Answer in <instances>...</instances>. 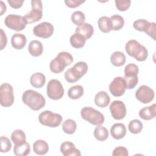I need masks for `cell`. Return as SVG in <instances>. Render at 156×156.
I'll return each instance as SVG.
<instances>
[{
  "instance_id": "cell-1",
  "label": "cell",
  "mask_w": 156,
  "mask_h": 156,
  "mask_svg": "<svg viewBox=\"0 0 156 156\" xmlns=\"http://www.w3.org/2000/svg\"><path fill=\"white\" fill-rule=\"evenodd\" d=\"M22 100L24 104L34 111L41 109L46 104V100L43 96L33 90L25 91L23 94Z\"/></svg>"
},
{
  "instance_id": "cell-2",
  "label": "cell",
  "mask_w": 156,
  "mask_h": 156,
  "mask_svg": "<svg viewBox=\"0 0 156 156\" xmlns=\"http://www.w3.org/2000/svg\"><path fill=\"white\" fill-rule=\"evenodd\" d=\"M125 49L129 55L139 62L145 61L148 57L147 49L135 40L128 41L126 44Z\"/></svg>"
},
{
  "instance_id": "cell-3",
  "label": "cell",
  "mask_w": 156,
  "mask_h": 156,
  "mask_svg": "<svg viewBox=\"0 0 156 156\" xmlns=\"http://www.w3.org/2000/svg\"><path fill=\"white\" fill-rule=\"evenodd\" d=\"M73 62V56L68 52H61L51 60L49 64L50 70L55 74L62 72L66 66L70 65Z\"/></svg>"
},
{
  "instance_id": "cell-4",
  "label": "cell",
  "mask_w": 156,
  "mask_h": 156,
  "mask_svg": "<svg viewBox=\"0 0 156 156\" xmlns=\"http://www.w3.org/2000/svg\"><path fill=\"white\" fill-rule=\"evenodd\" d=\"M88 69V66L86 62H77L73 67L66 71L65 79L69 83H74L87 73Z\"/></svg>"
},
{
  "instance_id": "cell-5",
  "label": "cell",
  "mask_w": 156,
  "mask_h": 156,
  "mask_svg": "<svg viewBox=\"0 0 156 156\" xmlns=\"http://www.w3.org/2000/svg\"><path fill=\"white\" fill-rule=\"evenodd\" d=\"M80 115L82 119L94 126L101 125L105 120L102 113L91 107H83L80 111Z\"/></svg>"
},
{
  "instance_id": "cell-6",
  "label": "cell",
  "mask_w": 156,
  "mask_h": 156,
  "mask_svg": "<svg viewBox=\"0 0 156 156\" xmlns=\"http://www.w3.org/2000/svg\"><path fill=\"white\" fill-rule=\"evenodd\" d=\"M38 121L43 126L49 127H57L61 124L62 116L58 113L45 110L39 115Z\"/></svg>"
},
{
  "instance_id": "cell-7",
  "label": "cell",
  "mask_w": 156,
  "mask_h": 156,
  "mask_svg": "<svg viewBox=\"0 0 156 156\" xmlns=\"http://www.w3.org/2000/svg\"><path fill=\"white\" fill-rule=\"evenodd\" d=\"M138 66L134 63L127 65L124 68V77L127 89H132L138 84Z\"/></svg>"
},
{
  "instance_id": "cell-8",
  "label": "cell",
  "mask_w": 156,
  "mask_h": 156,
  "mask_svg": "<svg viewBox=\"0 0 156 156\" xmlns=\"http://www.w3.org/2000/svg\"><path fill=\"white\" fill-rule=\"evenodd\" d=\"M32 10L27 13L24 18L27 24H32L40 21L43 16V5L40 0L31 1Z\"/></svg>"
},
{
  "instance_id": "cell-9",
  "label": "cell",
  "mask_w": 156,
  "mask_h": 156,
  "mask_svg": "<svg viewBox=\"0 0 156 156\" xmlns=\"http://www.w3.org/2000/svg\"><path fill=\"white\" fill-rule=\"evenodd\" d=\"M14 102L13 88L9 83H4L0 87V104L2 106L9 107Z\"/></svg>"
},
{
  "instance_id": "cell-10",
  "label": "cell",
  "mask_w": 156,
  "mask_h": 156,
  "mask_svg": "<svg viewBox=\"0 0 156 156\" xmlns=\"http://www.w3.org/2000/svg\"><path fill=\"white\" fill-rule=\"evenodd\" d=\"M4 23L8 28L16 32L23 30L27 24L24 16L14 14L7 15L4 20Z\"/></svg>"
},
{
  "instance_id": "cell-11",
  "label": "cell",
  "mask_w": 156,
  "mask_h": 156,
  "mask_svg": "<svg viewBox=\"0 0 156 156\" xmlns=\"http://www.w3.org/2000/svg\"><path fill=\"white\" fill-rule=\"evenodd\" d=\"M47 95L52 100L60 99L64 94V89L61 82L57 79H51L47 84Z\"/></svg>"
},
{
  "instance_id": "cell-12",
  "label": "cell",
  "mask_w": 156,
  "mask_h": 156,
  "mask_svg": "<svg viewBox=\"0 0 156 156\" xmlns=\"http://www.w3.org/2000/svg\"><path fill=\"white\" fill-rule=\"evenodd\" d=\"M54 31L53 25L48 22H43L35 26L33 29V34L35 36L42 38L51 37Z\"/></svg>"
},
{
  "instance_id": "cell-13",
  "label": "cell",
  "mask_w": 156,
  "mask_h": 156,
  "mask_svg": "<svg viewBox=\"0 0 156 156\" xmlns=\"http://www.w3.org/2000/svg\"><path fill=\"white\" fill-rule=\"evenodd\" d=\"M154 91L149 87L141 85L135 92L136 98L143 104H147L153 101L154 98Z\"/></svg>"
},
{
  "instance_id": "cell-14",
  "label": "cell",
  "mask_w": 156,
  "mask_h": 156,
  "mask_svg": "<svg viewBox=\"0 0 156 156\" xmlns=\"http://www.w3.org/2000/svg\"><path fill=\"white\" fill-rule=\"evenodd\" d=\"M126 89L125 80L122 77H116L109 85V90L112 94L115 97L123 95Z\"/></svg>"
},
{
  "instance_id": "cell-15",
  "label": "cell",
  "mask_w": 156,
  "mask_h": 156,
  "mask_svg": "<svg viewBox=\"0 0 156 156\" xmlns=\"http://www.w3.org/2000/svg\"><path fill=\"white\" fill-rule=\"evenodd\" d=\"M110 111L112 117L116 120L123 119L126 115V107L121 101H114L110 105Z\"/></svg>"
},
{
  "instance_id": "cell-16",
  "label": "cell",
  "mask_w": 156,
  "mask_h": 156,
  "mask_svg": "<svg viewBox=\"0 0 156 156\" xmlns=\"http://www.w3.org/2000/svg\"><path fill=\"white\" fill-rule=\"evenodd\" d=\"M60 151L64 156H80L81 153L74 144L70 141H65L61 144Z\"/></svg>"
},
{
  "instance_id": "cell-17",
  "label": "cell",
  "mask_w": 156,
  "mask_h": 156,
  "mask_svg": "<svg viewBox=\"0 0 156 156\" xmlns=\"http://www.w3.org/2000/svg\"><path fill=\"white\" fill-rule=\"evenodd\" d=\"M110 133L112 136L115 140H120L123 138L126 134V128L122 123H115L110 129Z\"/></svg>"
},
{
  "instance_id": "cell-18",
  "label": "cell",
  "mask_w": 156,
  "mask_h": 156,
  "mask_svg": "<svg viewBox=\"0 0 156 156\" xmlns=\"http://www.w3.org/2000/svg\"><path fill=\"white\" fill-rule=\"evenodd\" d=\"M94 101L96 106L101 108H104L109 104L110 98L105 91H100L96 94Z\"/></svg>"
},
{
  "instance_id": "cell-19",
  "label": "cell",
  "mask_w": 156,
  "mask_h": 156,
  "mask_svg": "<svg viewBox=\"0 0 156 156\" xmlns=\"http://www.w3.org/2000/svg\"><path fill=\"white\" fill-rule=\"evenodd\" d=\"M27 42L26 36L22 34H14L11 38V44L13 48L16 49H22L25 46Z\"/></svg>"
},
{
  "instance_id": "cell-20",
  "label": "cell",
  "mask_w": 156,
  "mask_h": 156,
  "mask_svg": "<svg viewBox=\"0 0 156 156\" xmlns=\"http://www.w3.org/2000/svg\"><path fill=\"white\" fill-rule=\"evenodd\" d=\"M76 33L80 34L86 40L90 38L94 34V28L89 23H83L76 28Z\"/></svg>"
},
{
  "instance_id": "cell-21",
  "label": "cell",
  "mask_w": 156,
  "mask_h": 156,
  "mask_svg": "<svg viewBox=\"0 0 156 156\" xmlns=\"http://www.w3.org/2000/svg\"><path fill=\"white\" fill-rule=\"evenodd\" d=\"M29 54L34 57H38L43 53V48L41 41L38 40H32L28 45Z\"/></svg>"
},
{
  "instance_id": "cell-22",
  "label": "cell",
  "mask_w": 156,
  "mask_h": 156,
  "mask_svg": "<svg viewBox=\"0 0 156 156\" xmlns=\"http://www.w3.org/2000/svg\"><path fill=\"white\" fill-rule=\"evenodd\" d=\"M155 104L144 107L139 111L140 117L144 120H150L155 117Z\"/></svg>"
},
{
  "instance_id": "cell-23",
  "label": "cell",
  "mask_w": 156,
  "mask_h": 156,
  "mask_svg": "<svg viewBox=\"0 0 156 156\" xmlns=\"http://www.w3.org/2000/svg\"><path fill=\"white\" fill-rule=\"evenodd\" d=\"M33 150L37 155H45L49 151V146L44 140H37L33 144Z\"/></svg>"
},
{
  "instance_id": "cell-24",
  "label": "cell",
  "mask_w": 156,
  "mask_h": 156,
  "mask_svg": "<svg viewBox=\"0 0 156 156\" xmlns=\"http://www.w3.org/2000/svg\"><path fill=\"white\" fill-rule=\"evenodd\" d=\"M30 82L34 88H40L44 86L46 82L45 76L41 73H35L31 76Z\"/></svg>"
},
{
  "instance_id": "cell-25",
  "label": "cell",
  "mask_w": 156,
  "mask_h": 156,
  "mask_svg": "<svg viewBox=\"0 0 156 156\" xmlns=\"http://www.w3.org/2000/svg\"><path fill=\"white\" fill-rule=\"evenodd\" d=\"M126 57L124 54L120 51L114 52L110 56V62L115 66H121L126 62Z\"/></svg>"
},
{
  "instance_id": "cell-26",
  "label": "cell",
  "mask_w": 156,
  "mask_h": 156,
  "mask_svg": "<svg viewBox=\"0 0 156 156\" xmlns=\"http://www.w3.org/2000/svg\"><path fill=\"white\" fill-rule=\"evenodd\" d=\"M98 27L100 30L104 33H108L112 30V24L109 17L104 16L98 20Z\"/></svg>"
},
{
  "instance_id": "cell-27",
  "label": "cell",
  "mask_w": 156,
  "mask_h": 156,
  "mask_svg": "<svg viewBox=\"0 0 156 156\" xmlns=\"http://www.w3.org/2000/svg\"><path fill=\"white\" fill-rule=\"evenodd\" d=\"M86 39L80 34H79L77 33H76L73 35H72L69 39V42L71 45L76 49L82 48L84 46Z\"/></svg>"
},
{
  "instance_id": "cell-28",
  "label": "cell",
  "mask_w": 156,
  "mask_h": 156,
  "mask_svg": "<svg viewBox=\"0 0 156 156\" xmlns=\"http://www.w3.org/2000/svg\"><path fill=\"white\" fill-rule=\"evenodd\" d=\"M30 145L26 141L21 144L15 145L13 147V153L16 156H26L30 154Z\"/></svg>"
},
{
  "instance_id": "cell-29",
  "label": "cell",
  "mask_w": 156,
  "mask_h": 156,
  "mask_svg": "<svg viewBox=\"0 0 156 156\" xmlns=\"http://www.w3.org/2000/svg\"><path fill=\"white\" fill-rule=\"evenodd\" d=\"M11 140L15 145H18L26 141V136L22 130L16 129L12 133Z\"/></svg>"
},
{
  "instance_id": "cell-30",
  "label": "cell",
  "mask_w": 156,
  "mask_h": 156,
  "mask_svg": "<svg viewBox=\"0 0 156 156\" xmlns=\"http://www.w3.org/2000/svg\"><path fill=\"white\" fill-rule=\"evenodd\" d=\"M83 88L80 85L71 87L68 91V96L71 99H77L83 94Z\"/></svg>"
},
{
  "instance_id": "cell-31",
  "label": "cell",
  "mask_w": 156,
  "mask_h": 156,
  "mask_svg": "<svg viewBox=\"0 0 156 156\" xmlns=\"http://www.w3.org/2000/svg\"><path fill=\"white\" fill-rule=\"evenodd\" d=\"M109 133L108 130L104 126H97L94 130V136L95 138L100 141L106 140L108 137Z\"/></svg>"
},
{
  "instance_id": "cell-32",
  "label": "cell",
  "mask_w": 156,
  "mask_h": 156,
  "mask_svg": "<svg viewBox=\"0 0 156 156\" xmlns=\"http://www.w3.org/2000/svg\"><path fill=\"white\" fill-rule=\"evenodd\" d=\"M77 124L74 120L68 119L63 122L62 125V129L63 132L67 134L71 135L74 133L76 130Z\"/></svg>"
},
{
  "instance_id": "cell-33",
  "label": "cell",
  "mask_w": 156,
  "mask_h": 156,
  "mask_svg": "<svg viewBox=\"0 0 156 156\" xmlns=\"http://www.w3.org/2000/svg\"><path fill=\"white\" fill-rule=\"evenodd\" d=\"M143 127V123L137 119L130 121L128 125V129L129 132L133 134L140 133L141 132Z\"/></svg>"
},
{
  "instance_id": "cell-34",
  "label": "cell",
  "mask_w": 156,
  "mask_h": 156,
  "mask_svg": "<svg viewBox=\"0 0 156 156\" xmlns=\"http://www.w3.org/2000/svg\"><path fill=\"white\" fill-rule=\"evenodd\" d=\"M110 20L112 24V30H119L124 25V18L118 15H114L110 16Z\"/></svg>"
},
{
  "instance_id": "cell-35",
  "label": "cell",
  "mask_w": 156,
  "mask_h": 156,
  "mask_svg": "<svg viewBox=\"0 0 156 156\" xmlns=\"http://www.w3.org/2000/svg\"><path fill=\"white\" fill-rule=\"evenodd\" d=\"M150 24L151 23L148 21L144 19H139L133 22V26L134 29L138 31L146 32L148 30Z\"/></svg>"
},
{
  "instance_id": "cell-36",
  "label": "cell",
  "mask_w": 156,
  "mask_h": 156,
  "mask_svg": "<svg viewBox=\"0 0 156 156\" xmlns=\"http://www.w3.org/2000/svg\"><path fill=\"white\" fill-rule=\"evenodd\" d=\"M71 18L72 22L78 26H81L85 23V16L84 13L81 11H76L73 12L71 15Z\"/></svg>"
},
{
  "instance_id": "cell-37",
  "label": "cell",
  "mask_w": 156,
  "mask_h": 156,
  "mask_svg": "<svg viewBox=\"0 0 156 156\" xmlns=\"http://www.w3.org/2000/svg\"><path fill=\"white\" fill-rule=\"evenodd\" d=\"M12 148V143L10 140L4 136H1V152H8Z\"/></svg>"
},
{
  "instance_id": "cell-38",
  "label": "cell",
  "mask_w": 156,
  "mask_h": 156,
  "mask_svg": "<svg viewBox=\"0 0 156 156\" xmlns=\"http://www.w3.org/2000/svg\"><path fill=\"white\" fill-rule=\"evenodd\" d=\"M116 7L121 12L126 11L130 6V0H115Z\"/></svg>"
},
{
  "instance_id": "cell-39",
  "label": "cell",
  "mask_w": 156,
  "mask_h": 156,
  "mask_svg": "<svg viewBox=\"0 0 156 156\" xmlns=\"http://www.w3.org/2000/svg\"><path fill=\"white\" fill-rule=\"evenodd\" d=\"M112 155L113 156H128L129 152L128 150L122 146H118L116 147L112 153Z\"/></svg>"
},
{
  "instance_id": "cell-40",
  "label": "cell",
  "mask_w": 156,
  "mask_h": 156,
  "mask_svg": "<svg viewBox=\"0 0 156 156\" xmlns=\"http://www.w3.org/2000/svg\"><path fill=\"white\" fill-rule=\"evenodd\" d=\"M85 1L80 0H65V3L66 5L69 8H76L85 2Z\"/></svg>"
},
{
  "instance_id": "cell-41",
  "label": "cell",
  "mask_w": 156,
  "mask_h": 156,
  "mask_svg": "<svg viewBox=\"0 0 156 156\" xmlns=\"http://www.w3.org/2000/svg\"><path fill=\"white\" fill-rule=\"evenodd\" d=\"M147 35L151 37L154 40H155V34H156V24L155 23H151L150 26L148 30L145 32Z\"/></svg>"
},
{
  "instance_id": "cell-42",
  "label": "cell",
  "mask_w": 156,
  "mask_h": 156,
  "mask_svg": "<svg viewBox=\"0 0 156 156\" xmlns=\"http://www.w3.org/2000/svg\"><path fill=\"white\" fill-rule=\"evenodd\" d=\"M0 31H1V33H0V37H1V39H0V49L1 50H2L4 49V48H5L6 45H7V36L5 35V33L4 32L3 29H0Z\"/></svg>"
},
{
  "instance_id": "cell-43",
  "label": "cell",
  "mask_w": 156,
  "mask_h": 156,
  "mask_svg": "<svg viewBox=\"0 0 156 156\" xmlns=\"http://www.w3.org/2000/svg\"><path fill=\"white\" fill-rule=\"evenodd\" d=\"M23 0H7V2L9 4V5L13 9H20L22 7L23 3Z\"/></svg>"
},
{
  "instance_id": "cell-44",
  "label": "cell",
  "mask_w": 156,
  "mask_h": 156,
  "mask_svg": "<svg viewBox=\"0 0 156 156\" xmlns=\"http://www.w3.org/2000/svg\"><path fill=\"white\" fill-rule=\"evenodd\" d=\"M0 3H1V15L2 16V15H3V13H4V12H5V11H6V9H7V7H6V5L4 4V3L3 2V1H0Z\"/></svg>"
}]
</instances>
